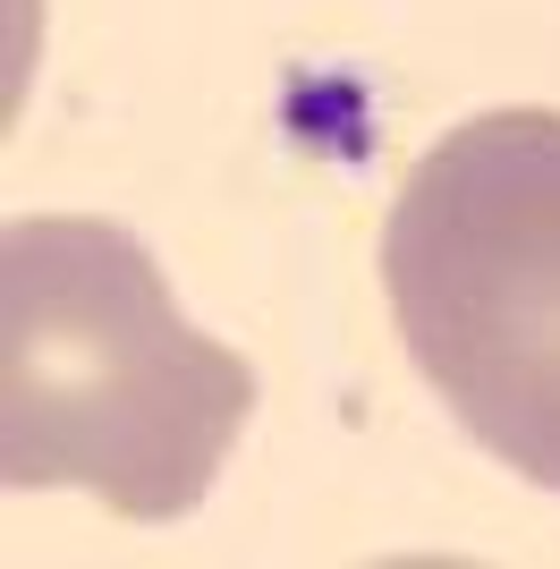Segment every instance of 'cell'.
Segmentation results:
<instances>
[{
	"instance_id": "1",
	"label": "cell",
	"mask_w": 560,
	"mask_h": 569,
	"mask_svg": "<svg viewBox=\"0 0 560 569\" xmlns=\"http://www.w3.org/2000/svg\"><path fill=\"white\" fill-rule=\"evenodd\" d=\"M256 417V366L196 332L137 230L43 213L0 238V485L187 519Z\"/></svg>"
},
{
	"instance_id": "2",
	"label": "cell",
	"mask_w": 560,
	"mask_h": 569,
	"mask_svg": "<svg viewBox=\"0 0 560 569\" xmlns=\"http://www.w3.org/2000/svg\"><path fill=\"white\" fill-rule=\"evenodd\" d=\"M382 298L476 451L560 493V111L459 119L399 179Z\"/></svg>"
}]
</instances>
